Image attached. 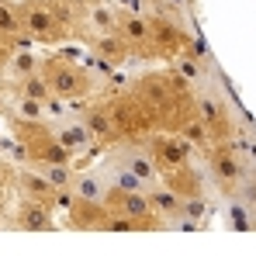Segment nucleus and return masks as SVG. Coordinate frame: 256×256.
Instances as JSON below:
<instances>
[{
  "mask_svg": "<svg viewBox=\"0 0 256 256\" xmlns=\"http://www.w3.org/2000/svg\"><path fill=\"white\" fill-rule=\"evenodd\" d=\"M38 73L45 76L52 97H59V100H94L104 90V76L86 62V56L73 48L45 52Z\"/></svg>",
  "mask_w": 256,
  "mask_h": 256,
  "instance_id": "obj_1",
  "label": "nucleus"
},
{
  "mask_svg": "<svg viewBox=\"0 0 256 256\" xmlns=\"http://www.w3.org/2000/svg\"><path fill=\"white\" fill-rule=\"evenodd\" d=\"M118 38L128 45L135 62H156V48H152V24L149 14H135V10H122L118 7Z\"/></svg>",
  "mask_w": 256,
  "mask_h": 256,
  "instance_id": "obj_9",
  "label": "nucleus"
},
{
  "mask_svg": "<svg viewBox=\"0 0 256 256\" xmlns=\"http://www.w3.org/2000/svg\"><path fill=\"white\" fill-rule=\"evenodd\" d=\"M4 111H7V90H4V84H0V118H4Z\"/></svg>",
  "mask_w": 256,
  "mask_h": 256,
  "instance_id": "obj_28",
  "label": "nucleus"
},
{
  "mask_svg": "<svg viewBox=\"0 0 256 256\" xmlns=\"http://www.w3.org/2000/svg\"><path fill=\"white\" fill-rule=\"evenodd\" d=\"M80 122H84V128L90 132V138H94L97 149H111V146H118V132H114V122H111V111H108L104 97L86 100L84 108H80Z\"/></svg>",
  "mask_w": 256,
  "mask_h": 256,
  "instance_id": "obj_12",
  "label": "nucleus"
},
{
  "mask_svg": "<svg viewBox=\"0 0 256 256\" xmlns=\"http://www.w3.org/2000/svg\"><path fill=\"white\" fill-rule=\"evenodd\" d=\"M38 66H42V52L18 45V48H14V56H10V62H7V70H4V76H0V84H4V86L18 84V80H24V76H32V73H38Z\"/></svg>",
  "mask_w": 256,
  "mask_h": 256,
  "instance_id": "obj_21",
  "label": "nucleus"
},
{
  "mask_svg": "<svg viewBox=\"0 0 256 256\" xmlns=\"http://www.w3.org/2000/svg\"><path fill=\"white\" fill-rule=\"evenodd\" d=\"M104 104H108V111H111V122H114V132H118V142H135V146H142L156 125H152V118H149V111H146V104L132 94V86H122L118 94H104Z\"/></svg>",
  "mask_w": 256,
  "mask_h": 256,
  "instance_id": "obj_4",
  "label": "nucleus"
},
{
  "mask_svg": "<svg viewBox=\"0 0 256 256\" xmlns=\"http://www.w3.org/2000/svg\"><path fill=\"white\" fill-rule=\"evenodd\" d=\"M214 212L212 204V194H204V198H190V201H184V214L180 218H187V222H198V225H204V218Z\"/></svg>",
  "mask_w": 256,
  "mask_h": 256,
  "instance_id": "obj_25",
  "label": "nucleus"
},
{
  "mask_svg": "<svg viewBox=\"0 0 256 256\" xmlns=\"http://www.w3.org/2000/svg\"><path fill=\"white\" fill-rule=\"evenodd\" d=\"M80 42L90 48L94 59L108 62L111 70H122V66H128V62H135L132 52H128V45L118 38V32H111V35H84Z\"/></svg>",
  "mask_w": 256,
  "mask_h": 256,
  "instance_id": "obj_16",
  "label": "nucleus"
},
{
  "mask_svg": "<svg viewBox=\"0 0 256 256\" xmlns=\"http://www.w3.org/2000/svg\"><path fill=\"white\" fill-rule=\"evenodd\" d=\"M70 190H73V198H84V201H104V198H108V190H111V180H108L104 163L86 166V170H76Z\"/></svg>",
  "mask_w": 256,
  "mask_h": 256,
  "instance_id": "obj_19",
  "label": "nucleus"
},
{
  "mask_svg": "<svg viewBox=\"0 0 256 256\" xmlns=\"http://www.w3.org/2000/svg\"><path fill=\"white\" fill-rule=\"evenodd\" d=\"M7 135L24 149L28 166H45V163H80L73 160L70 149H62V142L56 138V132L48 122H7Z\"/></svg>",
  "mask_w": 256,
  "mask_h": 256,
  "instance_id": "obj_3",
  "label": "nucleus"
},
{
  "mask_svg": "<svg viewBox=\"0 0 256 256\" xmlns=\"http://www.w3.org/2000/svg\"><path fill=\"white\" fill-rule=\"evenodd\" d=\"M104 204L118 214H128V218H156L152 214V204H149V194L146 190H122V187H111ZM163 222V218H160Z\"/></svg>",
  "mask_w": 256,
  "mask_h": 256,
  "instance_id": "obj_18",
  "label": "nucleus"
},
{
  "mask_svg": "<svg viewBox=\"0 0 256 256\" xmlns=\"http://www.w3.org/2000/svg\"><path fill=\"white\" fill-rule=\"evenodd\" d=\"M146 194H149L152 214H156V218H163V225H166V228H170V222H176V218L184 214V198H180V194H173L166 184H152Z\"/></svg>",
  "mask_w": 256,
  "mask_h": 256,
  "instance_id": "obj_20",
  "label": "nucleus"
},
{
  "mask_svg": "<svg viewBox=\"0 0 256 256\" xmlns=\"http://www.w3.org/2000/svg\"><path fill=\"white\" fill-rule=\"evenodd\" d=\"M160 184H166L173 194H180L184 201H190V198H204V194L212 190V184H208V173L201 170L198 163H187V166L166 170Z\"/></svg>",
  "mask_w": 256,
  "mask_h": 256,
  "instance_id": "obj_13",
  "label": "nucleus"
},
{
  "mask_svg": "<svg viewBox=\"0 0 256 256\" xmlns=\"http://www.w3.org/2000/svg\"><path fill=\"white\" fill-rule=\"evenodd\" d=\"M0 138H4V122H0Z\"/></svg>",
  "mask_w": 256,
  "mask_h": 256,
  "instance_id": "obj_29",
  "label": "nucleus"
},
{
  "mask_svg": "<svg viewBox=\"0 0 256 256\" xmlns=\"http://www.w3.org/2000/svg\"><path fill=\"white\" fill-rule=\"evenodd\" d=\"M108 163H114V166H125L128 173H135L146 187H152V184H160L163 180V170L152 163V156L146 152V146H135V142H118V146H111L108 149V156H104Z\"/></svg>",
  "mask_w": 256,
  "mask_h": 256,
  "instance_id": "obj_10",
  "label": "nucleus"
},
{
  "mask_svg": "<svg viewBox=\"0 0 256 256\" xmlns=\"http://www.w3.org/2000/svg\"><path fill=\"white\" fill-rule=\"evenodd\" d=\"M201 163H204V173H208L212 190L222 201L239 198L242 184L253 176L250 166L242 163V156L236 152L232 138H228V142H212V146H204V149H201Z\"/></svg>",
  "mask_w": 256,
  "mask_h": 256,
  "instance_id": "obj_2",
  "label": "nucleus"
},
{
  "mask_svg": "<svg viewBox=\"0 0 256 256\" xmlns=\"http://www.w3.org/2000/svg\"><path fill=\"white\" fill-rule=\"evenodd\" d=\"M14 198H32V201H45L56 208L59 201V187H52L35 166H14ZM59 212V208H56Z\"/></svg>",
  "mask_w": 256,
  "mask_h": 256,
  "instance_id": "obj_14",
  "label": "nucleus"
},
{
  "mask_svg": "<svg viewBox=\"0 0 256 256\" xmlns=\"http://www.w3.org/2000/svg\"><path fill=\"white\" fill-rule=\"evenodd\" d=\"M0 38L14 45H24V24H21V10H18V0H0Z\"/></svg>",
  "mask_w": 256,
  "mask_h": 256,
  "instance_id": "obj_22",
  "label": "nucleus"
},
{
  "mask_svg": "<svg viewBox=\"0 0 256 256\" xmlns=\"http://www.w3.org/2000/svg\"><path fill=\"white\" fill-rule=\"evenodd\" d=\"M222 218H225V225H228L232 232H253L256 228L253 208H250L246 201H239V198H228V201L222 204Z\"/></svg>",
  "mask_w": 256,
  "mask_h": 256,
  "instance_id": "obj_23",
  "label": "nucleus"
},
{
  "mask_svg": "<svg viewBox=\"0 0 256 256\" xmlns=\"http://www.w3.org/2000/svg\"><path fill=\"white\" fill-rule=\"evenodd\" d=\"M118 28V4L114 0H86L84 7V35H111Z\"/></svg>",
  "mask_w": 256,
  "mask_h": 256,
  "instance_id": "obj_17",
  "label": "nucleus"
},
{
  "mask_svg": "<svg viewBox=\"0 0 256 256\" xmlns=\"http://www.w3.org/2000/svg\"><path fill=\"white\" fill-rule=\"evenodd\" d=\"M198 118L201 125L208 128V138L212 142H228L239 135V122H236V111L228 108V100L214 90H201L198 86Z\"/></svg>",
  "mask_w": 256,
  "mask_h": 256,
  "instance_id": "obj_6",
  "label": "nucleus"
},
{
  "mask_svg": "<svg viewBox=\"0 0 256 256\" xmlns=\"http://www.w3.org/2000/svg\"><path fill=\"white\" fill-rule=\"evenodd\" d=\"M56 208L45 201H32V198H14L4 225L18 228V232H59V218Z\"/></svg>",
  "mask_w": 256,
  "mask_h": 256,
  "instance_id": "obj_8",
  "label": "nucleus"
},
{
  "mask_svg": "<svg viewBox=\"0 0 256 256\" xmlns=\"http://www.w3.org/2000/svg\"><path fill=\"white\" fill-rule=\"evenodd\" d=\"M152 24V48H156V62H173L176 56H184L187 48H194V35L184 24V18L176 10H156L149 14Z\"/></svg>",
  "mask_w": 256,
  "mask_h": 256,
  "instance_id": "obj_5",
  "label": "nucleus"
},
{
  "mask_svg": "<svg viewBox=\"0 0 256 256\" xmlns=\"http://www.w3.org/2000/svg\"><path fill=\"white\" fill-rule=\"evenodd\" d=\"M7 94H21V97H32V100H48L52 97V90L45 84L42 73H32V76H24V80H18V84L4 86Z\"/></svg>",
  "mask_w": 256,
  "mask_h": 256,
  "instance_id": "obj_24",
  "label": "nucleus"
},
{
  "mask_svg": "<svg viewBox=\"0 0 256 256\" xmlns=\"http://www.w3.org/2000/svg\"><path fill=\"white\" fill-rule=\"evenodd\" d=\"M111 208L104 201H84V198H73V204L66 208V225L73 232H104V222H108Z\"/></svg>",
  "mask_w": 256,
  "mask_h": 256,
  "instance_id": "obj_15",
  "label": "nucleus"
},
{
  "mask_svg": "<svg viewBox=\"0 0 256 256\" xmlns=\"http://www.w3.org/2000/svg\"><path fill=\"white\" fill-rule=\"evenodd\" d=\"M122 10H135V14H149L146 10V0H114Z\"/></svg>",
  "mask_w": 256,
  "mask_h": 256,
  "instance_id": "obj_27",
  "label": "nucleus"
},
{
  "mask_svg": "<svg viewBox=\"0 0 256 256\" xmlns=\"http://www.w3.org/2000/svg\"><path fill=\"white\" fill-rule=\"evenodd\" d=\"M146 152L152 156V163L160 166V170H176V166H187V163H198V149L184 138V135H176V132H152L146 142Z\"/></svg>",
  "mask_w": 256,
  "mask_h": 256,
  "instance_id": "obj_7",
  "label": "nucleus"
},
{
  "mask_svg": "<svg viewBox=\"0 0 256 256\" xmlns=\"http://www.w3.org/2000/svg\"><path fill=\"white\" fill-rule=\"evenodd\" d=\"M14 48H18L14 42L0 38V76H4V70H7V62H10V56H14Z\"/></svg>",
  "mask_w": 256,
  "mask_h": 256,
  "instance_id": "obj_26",
  "label": "nucleus"
},
{
  "mask_svg": "<svg viewBox=\"0 0 256 256\" xmlns=\"http://www.w3.org/2000/svg\"><path fill=\"white\" fill-rule=\"evenodd\" d=\"M48 125L56 132V138L62 142V149H70L73 152V160H90L94 152H97V146H94V138H90V132L84 128L80 122V114H62V118H48Z\"/></svg>",
  "mask_w": 256,
  "mask_h": 256,
  "instance_id": "obj_11",
  "label": "nucleus"
}]
</instances>
